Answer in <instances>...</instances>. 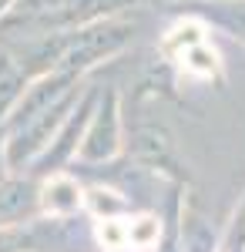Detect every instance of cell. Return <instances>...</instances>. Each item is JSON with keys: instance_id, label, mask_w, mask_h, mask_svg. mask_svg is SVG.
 Masks as SVG:
<instances>
[{"instance_id": "1", "label": "cell", "mask_w": 245, "mask_h": 252, "mask_svg": "<svg viewBox=\"0 0 245 252\" xmlns=\"http://www.w3.org/2000/svg\"><path fill=\"white\" fill-rule=\"evenodd\" d=\"M44 202H47L51 212H71V209L81 205V192H77V185L71 178H54L44 189Z\"/></svg>"}, {"instance_id": "2", "label": "cell", "mask_w": 245, "mask_h": 252, "mask_svg": "<svg viewBox=\"0 0 245 252\" xmlns=\"http://www.w3.org/2000/svg\"><path fill=\"white\" fill-rule=\"evenodd\" d=\"M205 40V34H202V27L198 24H178L175 31H171L168 37H165V51L168 54H178V47H195V44H202Z\"/></svg>"}, {"instance_id": "3", "label": "cell", "mask_w": 245, "mask_h": 252, "mask_svg": "<svg viewBox=\"0 0 245 252\" xmlns=\"http://www.w3.org/2000/svg\"><path fill=\"white\" fill-rule=\"evenodd\" d=\"M97 239H101L104 249H121V246L128 242V225L118 222V219H104V222L97 225Z\"/></svg>"}, {"instance_id": "4", "label": "cell", "mask_w": 245, "mask_h": 252, "mask_svg": "<svg viewBox=\"0 0 245 252\" xmlns=\"http://www.w3.org/2000/svg\"><path fill=\"white\" fill-rule=\"evenodd\" d=\"M185 64H188L191 71H198V74H212L215 71V54L208 51L205 44H195V47H188V54H185Z\"/></svg>"}, {"instance_id": "5", "label": "cell", "mask_w": 245, "mask_h": 252, "mask_svg": "<svg viewBox=\"0 0 245 252\" xmlns=\"http://www.w3.org/2000/svg\"><path fill=\"white\" fill-rule=\"evenodd\" d=\"M154 239H158V222L154 219H138V222L128 225V242H134V246H151Z\"/></svg>"}]
</instances>
